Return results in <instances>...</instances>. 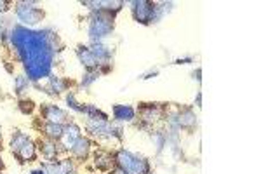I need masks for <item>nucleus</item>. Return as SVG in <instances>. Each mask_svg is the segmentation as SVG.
<instances>
[{"label": "nucleus", "mask_w": 261, "mask_h": 174, "mask_svg": "<svg viewBox=\"0 0 261 174\" xmlns=\"http://www.w3.org/2000/svg\"><path fill=\"white\" fill-rule=\"evenodd\" d=\"M94 164H96L98 169H101V171H108V169L113 165V159H111V155L105 152H98L96 155H94Z\"/></svg>", "instance_id": "16"}, {"label": "nucleus", "mask_w": 261, "mask_h": 174, "mask_svg": "<svg viewBox=\"0 0 261 174\" xmlns=\"http://www.w3.org/2000/svg\"><path fill=\"white\" fill-rule=\"evenodd\" d=\"M141 115L143 120H147V122H155V120L160 119V108L155 105H148L141 110Z\"/></svg>", "instance_id": "18"}, {"label": "nucleus", "mask_w": 261, "mask_h": 174, "mask_svg": "<svg viewBox=\"0 0 261 174\" xmlns=\"http://www.w3.org/2000/svg\"><path fill=\"white\" fill-rule=\"evenodd\" d=\"M82 6H91V9L98 11V12H117L120 7L124 6L122 2H82Z\"/></svg>", "instance_id": "13"}, {"label": "nucleus", "mask_w": 261, "mask_h": 174, "mask_svg": "<svg viewBox=\"0 0 261 174\" xmlns=\"http://www.w3.org/2000/svg\"><path fill=\"white\" fill-rule=\"evenodd\" d=\"M42 113L45 120L49 124H57V126H63V124H68V113L65 110L57 108L56 105H44L42 106Z\"/></svg>", "instance_id": "8"}, {"label": "nucleus", "mask_w": 261, "mask_h": 174, "mask_svg": "<svg viewBox=\"0 0 261 174\" xmlns=\"http://www.w3.org/2000/svg\"><path fill=\"white\" fill-rule=\"evenodd\" d=\"M0 144H2V132H0Z\"/></svg>", "instance_id": "32"}, {"label": "nucleus", "mask_w": 261, "mask_h": 174, "mask_svg": "<svg viewBox=\"0 0 261 174\" xmlns=\"http://www.w3.org/2000/svg\"><path fill=\"white\" fill-rule=\"evenodd\" d=\"M98 77H99V72H87L84 78H82V85L84 87H89L93 82H96L98 80Z\"/></svg>", "instance_id": "24"}, {"label": "nucleus", "mask_w": 261, "mask_h": 174, "mask_svg": "<svg viewBox=\"0 0 261 174\" xmlns=\"http://www.w3.org/2000/svg\"><path fill=\"white\" fill-rule=\"evenodd\" d=\"M192 61V57H183V60H176V65H181V63H190Z\"/></svg>", "instance_id": "28"}, {"label": "nucleus", "mask_w": 261, "mask_h": 174, "mask_svg": "<svg viewBox=\"0 0 261 174\" xmlns=\"http://www.w3.org/2000/svg\"><path fill=\"white\" fill-rule=\"evenodd\" d=\"M16 16L23 24H39L44 19V11L37 7L35 2H18L16 4Z\"/></svg>", "instance_id": "5"}, {"label": "nucleus", "mask_w": 261, "mask_h": 174, "mask_svg": "<svg viewBox=\"0 0 261 174\" xmlns=\"http://www.w3.org/2000/svg\"><path fill=\"white\" fill-rule=\"evenodd\" d=\"M77 56H78V60H80V63L85 66L89 72H94V70H98L99 66V61L96 60V56L91 52V49L89 47H84V45H78L77 47Z\"/></svg>", "instance_id": "9"}, {"label": "nucleus", "mask_w": 261, "mask_h": 174, "mask_svg": "<svg viewBox=\"0 0 261 174\" xmlns=\"http://www.w3.org/2000/svg\"><path fill=\"white\" fill-rule=\"evenodd\" d=\"M39 147H40V152L44 153V157H47V159H54L57 155V148L52 141H40Z\"/></svg>", "instance_id": "20"}, {"label": "nucleus", "mask_w": 261, "mask_h": 174, "mask_svg": "<svg viewBox=\"0 0 261 174\" xmlns=\"http://www.w3.org/2000/svg\"><path fill=\"white\" fill-rule=\"evenodd\" d=\"M33 108H35V105H33L32 99H23V101H19V110H21L23 113H32Z\"/></svg>", "instance_id": "25"}, {"label": "nucleus", "mask_w": 261, "mask_h": 174, "mask_svg": "<svg viewBox=\"0 0 261 174\" xmlns=\"http://www.w3.org/2000/svg\"><path fill=\"white\" fill-rule=\"evenodd\" d=\"M115 160H117L120 171H124L126 174H148V162L143 157L136 155L132 152L119 150Z\"/></svg>", "instance_id": "2"}, {"label": "nucleus", "mask_w": 261, "mask_h": 174, "mask_svg": "<svg viewBox=\"0 0 261 174\" xmlns=\"http://www.w3.org/2000/svg\"><path fill=\"white\" fill-rule=\"evenodd\" d=\"M152 141L155 143L157 153H160V152H162V148L165 147V143H167V136H165L162 131H157V132H153V134H152Z\"/></svg>", "instance_id": "21"}, {"label": "nucleus", "mask_w": 261, "mask_h": 174, "mask_svg": "<svg viewBox=\"0 0 261 174\" xmlns=\"http://www.w3.org/2000/svg\"><path fill=\"white\" fill-rule=\"evenodd\" d=\"M113 32V16L108 12H98L91 18L89 23V39L93 42H99L106 35Z\"/></svg>", "instance_id": "3"}, {"label": "nucleus", "mask_w": 261, "mask_h": 174, "mask_svg": "<svg viewBox=\"0 0 261 174\" xmlns=\"http://www.w3.org/2000/svg\"><path fill=\"white\" fill-rule=\"evenodd\" d=\"M66 103H68L70 108L78 111V113H85V111H87V105H80L73 94H68V96H66Z\"/></svg>", "instance_id": "23"}, {"label": "nucleus", "mask_w": 261, "mask_h": 174, "mask_svg": "<svg viewBox=\"0 0 261 174\" xmlns=\"http://www.w3.org/2000/svg\"><path fill=\"white\" fill-rule=\"evenodd\" d=\"M30 174H45V172L42 171V169H40V171H32Z\"/></svg>", "instance_id": "29"}, {"label": "nucleus", "mask_w": 261, "mask_h": 174, "mask_svg": "<svg viewBox=\"0 0 261 174\" xmlns=\"http://www.w3.org/2000/svg\"><path fill=\"white\" fill-rule=\"evenodd\" d=\"M115 174H126V172H124V171H120V169H119V171H115Z\"/></svg>", "instance_id": "30"}, {"label": "nucleus", "mask_w": 261, "mask_h": 174, "mask_svg": "<svg viewBox=\"0 0 261 174\" xmlns=\"http://www.w3.org/2000/svg\"><path fill=\"white\" fill-rule=\"evenodd\" d=\"M9 33H11V30L7 28V21L0 18V39H6Z\"/></svg>", "instance_id": "26"}, {"label": "nucleus", "mask_w": 261, "mask_h": 174, "mask_svg": "<svg viewBox=\"0 0 261 174\" xmlns=\"http://www.w3.org/2000/svg\"><path fill=\"white\" fill-rule=\"evenodd\" d=\"M87 131L94 136H101V138H120V134H122V129L115 127L108 120H89Z\"/></svg>", "instance_id": "6"}, {"label": "nucleus", "mask_w": 261, "mask_h": 174, "mask_svg": "<svg viewBox=\"0 0 261 174\" xmlns=\"http://www.w3.org/2000/svg\"><path fill=\"white\" fill-rule=\"evenodd\" d=\"M11 40L18 51L28 78L35 82L47 78L51 73L54 51H57L56 44L61 45L56 33L51 30L35 32L24 26H14L11 30Z\"/></svg>", "instance_id": "1"}, {"label": "nucleus", "mask_w": 261, "mask_h": 174, "mask_svg": "<svg viewBox=\"0 0 261 174\" xmlns=\"http://www.w3.org/2000/svg\"><path fill=\"white\" fill-rule=\"evenodd\" d=\"M44 131H45V134H47V138H51V139H61V136H63V127L57 126V124L47 122L44 127Z\"/></svg>", "instance_id": "19"}, {"label": "nucleus", "mask_w": 261, "mask_h": 174, "mask_svg": "<svg viewBox=\"0 0 261 174\" xmlns=\"http://www.w3.org/2000/svg\"><path fill=\"white\" fill-rule=\"evenodd\" d=\"M113 117L119 122H131L134 119V108L129 105H115L113 106Z\"/></svg>", "instance_id": "14"}, {"label": "nucleus", "mask_w": 261, "mask_h": 174, "mask_svg": "<svg viewBox=\"0 0 261 174\" xmlns=\"http://www.w3.org/2000/svg\"><path fill=\"white\" fill-rule=\"evenodd\" d=\"M11 150L21 162H30L35 159V147L32 139L23 132H16L11 139Z\"/></svg>", "instance_id": "4"}, {"label": "nucleus", "mask_w": 261, "mask_h": 174, "mask_svg": "<svg viewBox=\"0 0 261 174\" xmlns=\"http://www.w3.org/2000/svg\"><path fill=\"white\" fill-rule=\"evenodd\" d=\"M0 169H4V162H2V159H0Z\"/></svg>", "instance_id": "31"}, {"label": "nucleus", "mask_w": 261, "mask_h": 174, "mask_svg": "<svg viewBox=\"0 0 261 174\" xmlns=\"http://www.w3.org/2000/svg\"><path fill=\"white\" fill-rule=\"evenodd\" d=\"M89 49H91V52L96 56V60L99 61V65H106L111 60V49L106 47L105 44L93 42V45H91Z\"/></svg>", "instance_id": "12"}, {"label": "nucleus", "mask_w": 261, "mask_h": 174, "mask_svg": "<svg viewBox=\"0 0 261 174\" xmlns=\"http://www.w3.org/2000/svg\"><path fill=\"white\" fill-rule=\"evenodd\" d=\"M80 138V129L75 124H68V126L63 129V136H61V144L66 148V150H72V147L75 144L77 139Z\"/></svg>", "instance_id": "10"}, {"label": "nucleus", "mask_w": 261, "mask_h": 174, "mask_svg": "<svg viewBox=\"0 0 261 174\" xmlns=\"http://www.w3.org/2000/svg\"><path fill=\"white\" fill-rule=\"evenodd\" d=\"M9 11V4L7 2H0V14H4V12Z\"/></svg>", "instance_id": "27"}, {"label": "nucleus", "mask_w": 261, "mask_h": 174, "mask_svg": "<svg viewBox=\"0 0 261 174\" xmlns=\"http://www.w3.org/2000/svg\"><path fill=\"white\" fill-rule=\"evenodd\" d=\"M45 174H73V164L70 160H61V162H45L44 164Z\"/></svg>", "instance_id": "11"}, {"label": "nucleus", "mask_w": 261, "mask_h": 174, "mask_svg": "<svg viewBox=\"0 0 261 174\" xmlns=\"http://www.w3.org/2000/svg\"><path fill=\"white\" fill-rule=\"evenodd\" d=\"M89 148H91V143H89V139H85V138H78L75 144L72 147V153L77 157V159H80V160H84L85 157H87V153H89Z\"/></svg>", "instance_id": "15"}, {"label": "nucleus", "mask_w": 261, "mask_h": 174, "mask_svg": "<svg viewBox=\"0 0 261 174\" xmlns=\"http://www.w3.org/2000/svg\"><path fill=\"white\" fill-rule=\"evenodd\" d=\"M178 124H180V127L192 129V127L197 124V119H195V115H193L190 110H185V111H181V113L178 115Z\"/></svg>", "instance_id": "17"}, {"label": "nucleus", "mask_w": 261, "mask_h": 174, "mask_svg": "<svg viewBox=\"0 0 261 174\" xmlns=\"http://www.w3.org/2000/svg\"><path fill=\"white\" fill-rule=\"evenodd\" d=\"M28 85H30V78H28V77H24V75L16 77V80H14V91H16V94H23L24 91L28 89Z\"/></svg>", "instance_id": "22"}, {"label": "nucleus", "mask_w": 261, "mask_h": 174, "mask_svg": "<svg viewBox=\"0 0 261 174\" xmlns=\"http://www.w3.org/2000/svg\"><path fill=\"white\" fill-rule=\"evenodd\" d=\"M131 9H132V16L138 23L141 24H148L153 23V14H155V4L147 2V0H136V2H131Z\"/></svg>", "instance_id": "7"}]
</instances>
